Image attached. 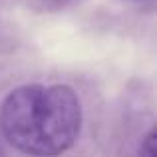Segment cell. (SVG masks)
Listing matches in <instances>:
<instances>
[{
  "label": "cell",
  "mask_w": 157,
  "mask_h": 157,
  "mask_svg": "<svg viewBox=\"0 0 157 157\" xmlns=\"http://www.w3.org/2000/svg\"><path fill=\"white\" fill-rule=\"evenodd\" d=\"M82 105L70 86H22L0 105V131L18 151L32 157H56L76 143Z\"/></svg>",
  "instance_id": "1"
},
{
  "label": "cell",
  "mask_w": 157,
  "mask_h": 157,
  "mask_svg": "<svg viewBox=\"0 0 157 157\" xmlns=\"http://www.w3.org/2000/svg\"><path fill=\"white\" fill-rule=\"evenodd\" d=\"M0 157H4V149H2V145H0Z\"/></svg>",
  "instance_id": "3"
},
{
  "label": "cell",
  "mask_w": 157,
  "mask_h": 157,
  "mask_svg": "<svg viewBox=\"0 0 157 157\" xmlns=\"http://www.w3.org/2000/svg\"><path fill=\"white\" fill-rule=\"evenodd\" d=\"M155 131L151 129L149 133L145 135L141 143V149H139V157H155Z\"/></svg>",
  "instance_id": "2"
}]
</instances>
